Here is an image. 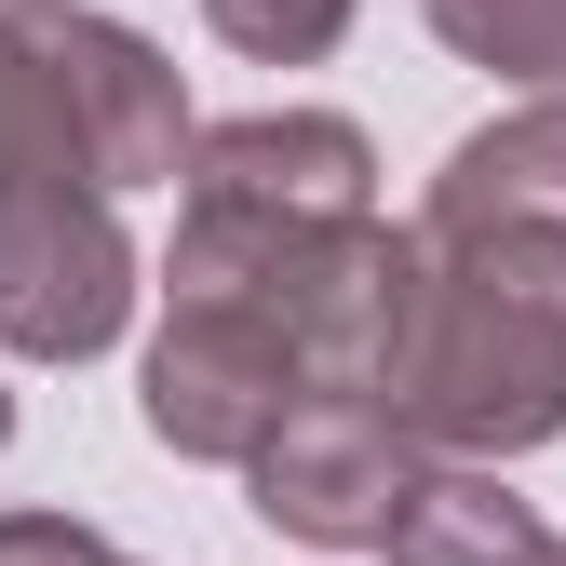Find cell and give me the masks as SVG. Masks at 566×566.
I'll return each instance as SVG.
<instances>
[{"label":"cell","instance_id":"4fadbf2b","mask_svg":"<svg viewBox=\"0 0 566 566\" xmlns=\"http://www.w3.org/2000/svg\"><path fill=\"white\" fill-rule=\"evenodd\" d=\"M0 446H14V391H0Z\"/></svg>","mask_w":566,"mask_h":566},{"label":"cell","instance_id":"ba28073f","mask_svg":"<svg viewBox=\"0 0 566 566\" xmlns=\"http://www.w3.org/2000/svg\"><path fill=\"white\" fill-rule=\"evenodd\" d=\"M391 566H566V539L485 459H432L418 500H405V526H391Z\"/></svg>","mask_w":566,"mask_h":566},{"label":"cell","instance_id":"8992f818","mask_svg":"<svg viewBox=\"0 0 566 566\" xmlns=\"http://www.w3.org/2000/svg\"><path fill=\"white\" fill-rule=\"evenodd\" d=\"M189 202H230V217H378V149L365 122L337 108H243L189 149Z\"/></svg>","mask_w":566,"mask_h":566},{"label":"cell","instance_id":"3957f363","mask_svg":"<svg viewBox=\"0 0 566 566\" xmlns=\"http://www.w3.org/2000/svg\"><path fill=\"white\" fill-rule=\"evenodd\" d=\"M149 432L176 459H217V472H256L270 432L311 405V365L297 337L243 297H163V337H149Z\"/></svg>","mask_w":566,"mask_h":566},{"label":"cell","instance_id":"8fae6325","mask_svg":"<svg viewBox=\"0 0 566 566\" xmlns=\"http://www.w3.org/2000/svg\"><path fill=\"white\" fill-rule=\"evenodd\" d=\"M0 566H135V553H108L95 526H67V513H0Z\"/></svg>","mask_w":566,"mask_h":566},{"label":"cell","instance_id":"9c48e42d","mask_svg":"<svg viewBox=\"0 0 566 566\" xmlns=\"http://www.w3.org/2000/svg\"><path fill=\"white\" fill-rule=\"evenodd\" d=\"M418 14L446 28V54L500 67L526 95H566V0H418Z\"/></svg>","mask_w":566,"mask_h":566},{"label":"cell","instance_id":"7a4b0ae2","mask_svg":"<svg viewBox=\"0 0 566 566\" xmlns=\"http://www.w3.org/2000/svg\"><path fill=\"white\" fill-rule=\"evenodd\" d=\"M135 324V243L95 189V149L67 122L41 14H0V350L82 365Z\"/></svg>","mask_w":566,"mask_h":566},{"label":"cell","instance_id":"277c9868","mask_svg":"<svg viewBox=\"0 0 566 566\" xmlns=\"http://www.w3.org/2000/svg\"><path fill=\"white\" fill-rule=\"evenodd\" d=\"M418 472H432V446H418L378 391H311V405L270 432V459H256L243 485H256V513H270L283 539L365 553V539H391V526H405Z\"/></svg>","mask_w":566,"mask_h":566},{"label":"cell","instance_id":"6da1fadb","mask_svg":"<svg viewBox=\"0 0 566 566\" xmlns=\"http://www.w3.org/2000/svg\"><path fill=\"white\" fill-rule=\"evenodd\" d=\"M391 418L446 459H485V472L566 432V230L418 243Z\"/></svg>","mask_w":566,"mask_h":566},{"label":"cell","instance_id":"5b68a950","mask_svg":"<svg viewBox=\"0 0 566 566\" xmlns=\"http://www.w3.org/2000/svg\"><path fill=\"white\" fill-rule=\"evenodd\" d=\"M41 54H54V82H67V122H82V149H95V189H176L189 149H202V122H189V82L135 41L122 14H41Z\"/></svg>","mask_w":566,"mask_h":566},{"label":"cell","instance_id":"52a82bcc","mask_svg":"<svg viewBox=\"0 0 566 566\" xmlns=\"http://www.w3.org/2000/svg\"><path fill=\"white\" fill-rule=\"evenodd\" d=\"M485 230H566V95H526L446 149L418 243H485Z\"/></svg>","mask_w":566,"mask_h":566},{"label":"cell","instance_id":"7c38bea8","mask_svg":"<svg viewBox=\"0 0 566 566\" xmlns=\"http://www.w3.org/2000/svg\"><path fill=\"white\" fill-rule=\"evenodd\" d=\"M0 14H54V0H0Z\"/></svg>","mask_w":566,"mask_h":566},{"label":"cell","instance_id":"30bf717a","mask_svg":"<svg viewBox=\"0 0 566 566\" xmlns=\"http://www.w3.org/2000/svg\"><path fill=\"white\" fill-rule=\"evenodd\" d=\"M202 28L256 67H311V54L350 41V0H202Z\"/></svg>","mask_w":566,"mask_h":566}]
</instances>
